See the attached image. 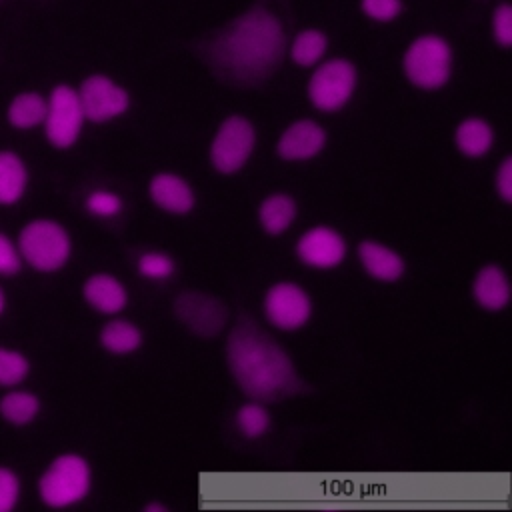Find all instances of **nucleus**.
Listing matches in <instances>:
<instances>
[{"label":"nucleus","mask_w":512,"mask_h":512,"mask_svg":"<svg viewBox=\"0 0 512 512\" xmlns=\"http://www.w3.org/2000/svg\"><path fill=\"white\" fill-rule=\"evenodd\" d=\"M92 490L90 462L76 452L56 456L38 482L40 498L50 508H68L88 498Z\"/></svg>","instance_id":"obj_6"},{"label":"nucleus","mask_w":512,"mask_h":512,"mask_svg":"<svg viewBox=\"0 0 512 512\" xmlns=\"http://www.w3.org/2000/svg\"><path fill=\"white\" fill-rule=\"evenodd\" d=\"M100 346L112 356H132L136 354L146 340L140 324L126 318L108 320L98 332Z\"/></svg>","instance_id":"obj_20"},{"label":"nucleus","mask_w":512,"mask_h":512,"mask_svg":"<svg viewBox=\"0 0 512 512\" xmlns=\"http://www.w3.org/2000/svg\"><path fill=\"white\" fill-rule=\"evenodd\" d=\"M22 266V256L18 248L0 232V274H16Z\"/></svg>","instance_id":"obj_33"},{"label":"nucleus","mask_w":512,"mask_h":512,"mask_svg":"<svg viewBox=\"0 0 512 512\" xmlns=\"http://www.w3.org/2000/svg\"><path fill=\"white\" fill-rule=\"evenodd\" d=\"M84 110L76 88L58 84L52 88L46 100L44 130L54 148H70L78 142L84 128Z\"/></svg>","instance_id":"obj_12"},{"label":"nucleus","mask_w":512,"mask_h":512,"mask_svg":"<svg viewBox=\"0 0 512 512\" xmlns=\"http://www.w3.org/2000/svg\"><path fill=\"white\" fill-rule=\"evenodd\" d=\"M492 190L500 204L508 206L512 202V158L504 154L492 174Z\"/></svg>","instance_id":"obj_31"},{"label":"nucleus","mask_w":512,"mask_h":512,"mask_svg":"<svg viewBox=\"0 0 512 512\" xmlns=\"http://www.w3.org/2000/svg\"><path fill=\"white\" fill-rule=\"evenodd\" d=\"M298 214H300V208L296 198L284 190H274L266 194L256 208L258 226L268 236L286 234L296 224Z\"/></svg>","instance_id":"obj_19"},{"label":"nucleus","mask_w":512,"mask_h":512,"mask_svg":"<svg viewBox=\"0 0 512 512\" xmlns=\"http://www.w3.org/2000/svg\"><path fill=\"white\" fill-rule=\"evenodd\" d=\"M176 322L198 338H218L228 324V308L220 298L204 290H182L172 300Z\"/></svg>","instance_id":"obj_9"},{"label":"nucleus","mask_w":512,"mask_h":512,"mask_svg":"<svg viewBox=\"0 0 512 512\" xmlns=\"http://www.w3.org/2000/svg\"><path fill=\"white\" fill-rule=\"evenodd\" d=\"M84 208L88 214L102 218V220H116L122 216L126 204L122 194L110 188H94L84 198Z\"/></svg>","instance_id":"obj_27"},{"label":"nucleus","mask_w":512,"mask_h":512,"mask_svg":"<svg viewBox=\"0 0 512 512\" xmlns=\"http://www.w3.org/2000/svg\"><path fill=\"white\" fill-rule=\"evenodd\" d=\"M86 304L104 316H118L130 304L126 284L110 272H94L82 284Z\"/></svg>","instance_id":"obj_17"},{"label":"nucleus","mask_w":512,"mask_h":512,"mask_svg":"<svg viewBox=\"0 0 512 512\" xmlns=\"http://www.w3.org/2000/svg\"><path fill=\"white\" fill-rule=\"evenodd\" d=\"M328 48H330V40L326 32L320 28L308 26L292 34L286 46V56L298 68H314L318 62L326 58Z\"/></svg>","instance_id":"obj_22"},{"label":"nucleus","mask_w":512,"mask_h":512,"mask_svg":"<svg viewBox=\"0 0 512 512\" xmlns=\"http://www.w3.org/2000/svg\"><path fill=\"white\" fill-rule=\"evenodd\" d=\"M148 198L164 214L188 216L198 204V196L188 178L172 170H160L148 180Z\"/></svg>","instance_id":"obj_14"},{"label":"nucleus","mask_w":512,"mask_h":512,"mask_svg":"<svg viewBox=\"0 0 512 512\" xmlns=\"http://www.w3.org/2000/svg\"><path fill=\"white\" fill-rule=\"evenodd\" d=\"M328 144L326 128L314 118H296L282 128L274 152L282 162L302 164L318 158Z\"/></svg>","instance_id":"obj_13"},{"label":"nucleus","mask_w":512,"mask_h":512,"mask_svg":"<svg viewBox=\"0 0 512 512\" xmlns=\"http://www.w3.org/2000/svg\"><path fill=\"white\" fill-rule=\"evenodd\" d=\"M262 314L272 328L280 332H298L310 322L314 300L302 284L294 280H278L262 294Z\"/></svg>","instance_id":"obj_8"},{"label":"nucleus","mask_w":512,"mask_h":512,"mask_svg":"<svg viewBox=\"0 0 512 512\" xmlns=\"http://www.w3.org/2000/svg\"><path fill=\"white\" fill-rule=\"evenodd\" d=\"M4 310V296H2V290H0V312Z\"/></svg>","instance_id":"obj_35"},{"label":"nucleus","mask_w":512,"mask_h":512,"mask_svg":"<svg viewBox=\"0 0 512 512\" xmlns=\"http://www.w3.org/2000/svg\"><path fill=\"white\" fill-rule=\"evenodd\" d=\"M134 268H136L140 278H144L148 282L164 284V282H168V280H172L176 276L178 262L166 250L148 248V250H142V252L136 254Z\"/></svg>","instance_id":"obj_24"},{"label":"nucleus","mask_w":512,"mask_h":512,"mask_svg":"<svg viewBox=\"0 0 512 512\" xmlns=\"http://www.w3.org/2000/svg\"><path fill=\"white\" fill-rule=\"evenodd\" d=\"M400 68L412 88L438 92L450 84L454 74L452 44L438 32L416 34L404 48Z\"/></svg>","instance_id":"obj_3"},{"label":"nucleus","mask_w":512,"mask_h":512,"mask_svg":"<svg viewBox=\"0 0 512 512\" xmlns=\"http://www.w3.org/2000/svg\"><path fill=\"white\" fill-rule=\"evenodd\" d=\"M490 36L494 44L502 50H508L512 46V4L508 0H500L492 6Z\"/></svg>","instance_id":"obj_28"},{"label":"nucleus","mask_w":512,"mask_h":512,"mask_svg":"<svg viewBox=\"0 0 512 512\" xmlns=\"http://www.w3.org/2000/svg\"><path fill=\"white\" fill-rule=\"evenodd\" d=\"M18 492H20L18 476L8 468H0V512H8L16 506Z\"/></svg>","instance_id":"obj_32"},{"label":"nucleus","mask_w":512,"mask_h":512,"mask_svg":"<svg viewBox=\"0 0 512 512\" xmlns=\"http://www.w3.org/2000/svg\"><path fill=\"white\" fill-rule=\"evenodd\" d=\"M224 362L246 398L278 402L302 392V376L288 350L264 328L242 320L224 340Z\"/></svg>","instance_id":"obj_2"},{"label":"nucleus","mask_w":512,"mask_h":512,"mask_svg":"<svg viewBox=\"0 0 512 512\" xmlns=\"http://www.w3.org/2000/svg\"><path fill=\"white\" fill-rule=\"evenodd\" d=\"M40 412V400L36 394L26 392V390H14L2 396L0 400V414L4 420L10 424H28L30 420L36 418Z\"/></svg>","instance_id":"obj_26"},{"label":"nucleus","mask_w":512,"mask_h":512,"mask_svg":"<svg viewBox=\"0 0 512 512\" xmlns=\"http://www.w3.org/2000/svg\"><path fill=\"white\" fill-rule=\"evenodd\" d=\"M470 296L474 304L490 314H498L510 304V278L502 264H482L470 282Z\"/></svg>","instance_id":"obj_16"},{"label":"nucleus","mask_w":512,"mask_h":512,"mask_svg":"<svg viewBox=\"0 0 512 512\" xmlns=\"http://www.w3.org/2000/svg\"><path fill=\"white\" fill-rule=\"evenodd\" d=\"M288 36L282 18L264 4H254L204 42V60L214 76L232 86L264 84L286 56Z\"/></svg>","instance_id":"obj_1"},{"label":"nucleus","mask_w":512,"mask_h":512,"mask_svg":"<svg viewBox=\"0 0 512 512\" xmlns=\"http://www.w3.org/2000/svg\"><path fill=\"white\" fill-rule=\"evenodd\" d=\"M28 184V172L18 154L0 150V204L16 202Z\"/></svg>","instance_id":"obj_23"},{"label":"nucleus","mask_w":512,"mask_h":512,"mask_svg":"<svg viewBox=\"0 0 512 512\" xmlns=\"http://www.w3.org/2000/svg\"><path fill=\"white\" fill-rule=\"evenodd\" d=\"M358 6L362 16L376 24H390L404 12V0H360Z\"/></svg>","instance_id":"obj_30"},{"label":"nucleus","mask_w":512,"mask_h":512,"mask_svg":"<svg viewBox=\"0 0 512 512\" xmlns=\"http://www.w3.org/2000/svg\"><path fill=\"white\" fill-rule=\"evenodd\" d=\"M232 426H234V432L242 440L258 442L272 432L274 420H272V414H270L266 402L248 398L234 408Z\"/></svg>","instance_id":"obj_21"},{"label":"nucleus","mask_w":512,"mask_h":512,"mask_svg":"<svg viewBox=\"0 0 512 512\" xmlns=\"http://www.w3.org/2000/svg\"><path fill=\"white\" fill-rule=\"evenodd\" d=\"M350 246L346 236L330 224H312L304 228L294 242L296 260L316 272L340 268L348 258Z\"/></svg>","instance_id":"obj_11"},{"label":"nucleus","mask_w":512,"mask_h":512,"mask_svg":"<svg viewBox=\"0 0 512 512\" xmlns=\"http://www.w3.org/2000/svg\"><path fill=\"white\" fill-rule=\"evenodd\" d=\"M170 506L168 504H164V502H148V504H144L142 506V510H146V512H164V510H168Z\"/></svg>","instance_id":"obj_34"},{"label":"nucleus","mask_w":512,"mask_h":512,"mask_svg":"<svg viewBox=\"0 0 512 512\" xmlns=\"http://www.w3.org/2000/svg\"><path fill=\"white\" fill-rule=\"evenodd\" d=\"M354 252L358 266L374 282L396 284L406 276L408 264L402 252L378 238H362Z\"/></svg>","instance_id":"obj_15"},{"label":"nucleus","mask_w":512,"mask_h":512,"mask_svg":"<svg viewBox=\"0 0 512 512\" xmlns=\"http://www.w3.org/2000/svg\"><path fill=\"white\" fill-rule=\"evenodd\" d=\"M358 84V66L346 56H332L312 68L306 96L314 110L322 114H338L354 100Z\"/></svg>","instance_id":"obj_4"},{"label":"nucleus","mask_w":512,"mask_h":512,"mask_svg":"<svg viewBox=\"0 0 512 512\" xmlns=\"http://www.w3.org/2000/svg\"><path fill=\"white\" fill-rule=\"evenodd\" d=\"M84 118L94 124H106L122 118L132 106L130 90L112 76L88 74L76 88Z\"/></svg>","instance_id":"obj_10"},{"label":"nucleus","mask_w":512,"mask_h":512,"mask_svg":"<svg viewBox=\"0 0 512 512\" xmlns=\"http://www.w3.org/2000/svg\"><path fill=\"white\" fill-rule=\"evenodd\" d=\"M452 142L460 156L468 160H482L496 144V130L488 118L470 114L460 118L454 126Z\"/></svg>","instance_id":"obj_18"},{"label":"nucleus","mask_w":512,"mask_h":512,"mask_svg":"<svg viewBox=\"0 0 512 512\" xmlns=\"http://www.w3.org/2000/svg\"><path fill=\"white\" fill-rule=\"evenodd\" d=\"M20 256L38 272L60 270L72 254L66 228L54 220H32L18 234Z\"/></svg>","instance_id":"obj_7"},{"label":"nucleus","mask_w":512,"mask_h":512,"mask_svg":"<svg viewBox=\"0 0 512 512\" xmlns=\"http://www.w3.org/2000/svg\"><path fill=\"white\" fill-rule=\"evenodd\" d=\"M258 146V130L244 114H228L216 126L208 144V162L220 176L242 172Z\"/></svg>","instance_id":"obj_5"},{"label":"nucleus","mask_w":512,"mask_h":512,"mask_svg":"<svg viewBox=\"0 0 512 512\" xmlns=\"http://www.w3.org/2000/svg\"><path fill=\"white\" fill-rule=\"evenodd\" d=\"M30 364L24 354L0 346V386H12L28 376Z\"/></svg>","instance_id":"obj_29"},{"label":"nucleus","mask_w":512,"mask_h":512,"mask_svg":"<svg viewBox=\"0 0 512 512\" xmlns=\"http://www.w3.org/2000/svg\"><path fill=\"white\" fill-rule=\"evenodd\" d=\"M44 116L46 100L38 92H20L8 108V122L20 130H28L42 124Z\"/></svg>","instance_id":"obj_25"}]
</instances>
